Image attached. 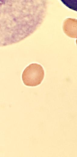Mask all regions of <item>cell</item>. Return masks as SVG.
Listing matches in <instances>:
<instances>
[{
	"instance_id": "6da1fadb",
	"label": "cell",
	"mask_w": 77,
	"mask_h": 157,
	"mask_svg": "<svg viewBox=\"0 0 77 157\" xmlns=\"http://www.w3.org/2000/svg\"><path fill=\"white\" fill-rule=\"evenodd\" d=\"M2 43L6 46L21 41L33 33L43 19L33 0H2Z\"/></svg>"
},
{
	"instance_id": "7a4b0ae2",
	"label": "cell",
	"mask_w": 77,
	"mask_h": 157,
	"mask_svg": "<svg viewBox=\"0 0 77 157\" xmlns=\"http://www.w3.org/2000/svg\"><path fill=\"white\" fill-rule=\"evenodd\" d=\"M44 75V71L42 66L37 63H32L24 70L22 78L26 85L35 86L41 83Z\"/></svg>"
},
{
	"instance_id": "3957f363",
	"label": "cell",
	"mask_w": 77,
	"mask_h": 157,
	"mask_svg": "<svg viewBox=\"0 0 77 157\" xmlns=\"http://www.w3.org/2000/svg\"><path fill=\"white\" fill-rule=\"evenodd\" d=\"M77 19L68 18L64 21L63 29L64 33L68 37L72 38H77Z\"/></svg>"
},
{
	"instance_id": "277c9868",
	"label": "cell",
	"mask_w": 77,
	"mask_h": 157,
	"mask_svg": "<svg viewBox=\"0 0 77 157\" xmlns=\"http://www.w3.org/2000/svg\"><path fill=\"white\" fill-rule=\"evenodd\" d=\"M66 6L76 11V0H61Z\"/></svg>"
}]
</instances>
